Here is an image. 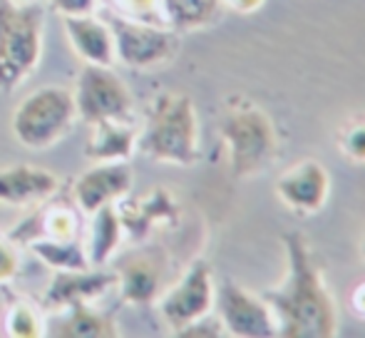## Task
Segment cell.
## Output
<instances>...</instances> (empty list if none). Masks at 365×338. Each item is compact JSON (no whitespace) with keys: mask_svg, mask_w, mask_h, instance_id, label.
<instances>
[{"mask_svg":"<svg viewBox=\"0 0 365 338\" xmlns=\"http://www.w3.org/2000/svg\"><path fill=\"white\" fill-rule=\"evenodd\" d=\"M286 249V276L281 286L261 291L284 338H333L338 331V314L326 286L321 266L306 237L289 232L281 237Z\"/></svg>","mask_w":365,"mask_h":338,"instance_id":"obj_1","label":"cell"},{"mask_svg":"<svg viewBox=\"0 0 365 338\" xmlns=\"http://www.w3.org/2000/svg\"><path fill=\"white\" fill-rule=\"evenodd\" d=\"M219 132L229 152V167L234 177L244 179L261 174L276 160L279 140H276L274 120L249 97L236 95L226 100Z\"/></svg>","mask_w":365,"mask_h":338,"instance_id":"obj_2","label":"cell"},{"mask_svg":"<svg viewBox=\"0 0 365 338\" xmlns=\"http://www.w3.org/2000/svg\"><path fill=\"white\" fill-rule=\"evenodd\" d=\"M142 155L157 162L189 167L199 160V127L194 102L187 95H159L147 110L142 135H137Z\"/></svg>","mask_w":365,"mask_h":338,"instance_id":"obj_3","label":"cell"},{"mask_svg":"<svg viewBox=\"0 0 365 338\" xmlns=\"http://www.w3.org/2000/svg\"><path fill=\"white\" fill-rule=\"evenodd\" d=\"M45 8L38 0H0V92L33 75L43 55Z\"/></svg>","mask_w":365,"mask_h":338,"instance_id":"obj_4","label":"cell"},{"mask_svg":"<svg viewBox=\"0 0 365 338\" xmlns=\"http://www.w3.org/2000/svg\"><path fill=\"white\" fill-rule=\"evenodd\" d=\"M75 117L73 92L55 85L40 87L15 107L13 135L30 150H48L73 130Z\"/></svg>","mask_w":365,"mask_h":338,"instance_id":"obj_5","label":"cell"},{"mask_svg":"<svg viewBox=\"0 0 365 338\" xmlns=\"http://www.w3.org/2000/svg\"><path fill=\"white\" fill-rule=\"evenodd\" d=\"M102 23L110 28L112 45H115V60L125 68L149 70L167 63L179 48V38L172 28H162L154 23L117 15L112 10L102 13Z\"/></svg>","mask_w":365,"mask_h":338,"instance_id":"obj_6","label":"cell"},{"mask_svg":"<svg viewBox=\"0 0 365 338\" xmlns=\"http://www.w3.org/2000/svg\"><path fill=\"white\" fill-rule=\"evenodd\" d=\"M77 117L85 125L97 122H130L132 95L127 85L105 65H85L73 92Z\"/></svg>","mask_w":365,"mask_h":338,"instance_id":"obj_7","label":"cell"},{"mask_svg":"<svg viewBox=\"0 0 365 338\" xmlns=\"http://www.w3.org/2000/svg\"><path fill=\"white\" fill-rule=\"evenodd\" d=\"M217 309L221 329L239 338H271L279 336L276 319L261 296H251L236 281L224 279L217 291Z\"/></svg>","mask_w":365,"mask_h":338,"instance_id":"obj_8","label":"cell"},{"mask_svg":"<svg viewBox=\"0 0 365 338\" xmlns=\"http://www.w3.org/2000/svg\"><path fill=\"white\" fill-rule=\"evenodd\" d=\"M214 304V281H212V266L204 259H197L187 269V274L182 276L177 286L167 291L162 296V311L164 321L177 331H182L184 326L194 324L202 316H207L212 311Z\"/></svg>","mask_w":365,"mask_h":338,"instance_id":"obj_9","label":"cell"},{"mask_svg":"<svg viewBox=\"0 0 365 338\" xmlns=\"http://www.w3.org/2000/svg\"><path fill=\"white\" fill-rule=\"evenodd\" d=\"M331 177L318 160H301L276 179L279 199L296 214H316L326 207Z\"/></svg>","mask_w":365,"mask_h":338,"instance_id":"obj_10","label":"cell"},{"mask_svg":"<svg viewBox=\"0 0 365 338\" xmlns=\"http://www.w3.org/2000/svg\"><path fill=\"white\" fill-rule=\"evenodd\" d=\"M132 187V169L125 162H100L95 169L80 174L73 187L77 207L85 214H95L100 207L125 197Z\"/></svg>","mask_w":365,"mask_h":338,"instance_id":"obj_11","label":"cell"},{"mask_svg":"<svg viewBox=\"0 0 365 338\" xmlns=\"http://www.w3.org/2000/svg\"><path fill=\"white\" fill-rule=\"evenodd\" d=\"M117 284L115 271L100 269H63L55 274L48 294H45V306L48 309H68L73 304H85L90 299L105 294L110 286Z\"/></svg>","mask_w":365,"mask_h":338,"instance_id":"obj_12","label":"cell"},{"mask_svg":"<svg viewBox=\"0 0 365 338\" xmlns=\"http://www.w3.org/2000/svg\"><path fill=\"white\" fill-rule=\"evenodd\" d=\"M58 192V177L48 169L18 165L0 169V202L3 204H35L48 202Z\"/></svg>","mask_w":365,"mask_h":338,"instance_id":"obj_13","label":"cell"},{"mask_svg":"<svg viewBox=\"0 0 365 338\" xmlns=\"http://www.w3.org/2000/svg\"><path fill=\"white\" fill-rule=\"evenodd\" d=\"M65 33L70 38V45L87 65H105L112 68L115 63V45L112 35L102 20L92 15H65Z\"/></svg>","mask_w":365,"mask_h":338,"instance_id":"obj_14","label":"cell"},{"mask_svg":"<svg viewBox=\"0 0 365 338\" xmlns=\"http://www.w3.org/2000/svg\"><path fill=\"white\" fill-rule=\"evenodd\" d=\"M85 155L95 162H127L135 152L137 132L130 122H97Z\"/></svg>","mask_w":365,"mask_h":338,"instance_id":"obj_15","label":"cell"},{"mask_svg":"<svg viewBox=\"0 0 365 338\" xmlns=\"http://www.w3.org/2000/svg\"><path fill=\"white\" fill-rule=\"evenodd\" d=\"M75 229V217L68 207H43L30 214L8 234L10 242L33 244L38 239H70Z\"/></svg>","mask_w":365,"mask_h":338,"instance_id":"obj_16","label":"cell"},{"mask_svg":"<svg viewBox=\"0 0 365 338\" xmlns=\"http://www.w3.org/2000/svg\"><path fill=\"white\" fill-rule=\"evenodd\" d=\"M122 239V222L120 214L112 204L100 207L92 214V234H90V247H87V261L92 269H100L110 261L115 249L120 247Z\"/></svg>","mask_w":365,"mask_h":338,"instance_id":"obj_17","label":"cell"},{"mask_svg":"<svg viewBox=\"0 0 365 338\" xmlns=\"http://www.w3.org/2000/svg\"><path fill=\"white\" fill-rule=\"evenodd\" d=\"M159 3H162L164 23L174 33L197 30L214 23L221 8V0H159Z\"/></svg>","mask_w":365,"mask_h":338,"instance_id":"obj_18","label":"cell"},{"mask_svg":"<svg viewBox=\"0 0 365 338\" xmlns=\"http://www.w3.org/2000/svg\"><path fill=\"white\" fill-rule=\"evenodd\" d=\"M50 334L65 338H112L117 331L107 316L95 314L85 304H73L68 306V316L58 324V331Z\"/></svg>","mask_w":365,"mask_h":338,"instance_id":"obj_19","label":"cell"},{"mask_svg":"<svg viewBox=\"0 0 365 338\" xmlns=\"http://www.w3.org/2000/svg\"><path fill=\"white\" fill-rule=\"evenodd\" d=\"M117 284L127 304H149L159 291V271L147 261H132L117 274Z\"/></svg>","mask_w":365,"mask_h":338,"instance_id":"obj_20","label":"cell"},{"mask_svg":"<svg viewBox=\"0 0 365 338\" xmlns=\"http://www.w3.org/2000/svg\"><path fill=\"white\" fill-rule=\"evenodd\" d=\"M177 217V204L169 199L167 192L157 189L152 192L145 202L140 204V209H127V212L120 214L122 229H130L132 234H147L149 224L152 222H164V219H174Z\"/></svg>","mask_w":365,"mask_h":338,"instance_id":"obj_21","label":"cell"},{"mask_svg":"<svg viewBox=\"0 0 365 338\" xmlns=\"http://www.w3.org/2000/svg\"><path fill=\"white\" fill-rule=\"evenodd\" d=\"M33 252L40 256L48 266L63 271V269H87L90 261L82 247L73 239H38L33 242Z\"/></svg>","mask_w":365,"mask_h":338,"instance_id":"obj_22","label":"cell"},{"mask_svg":"<svg viewBox=\"0 0 365 338\" xmlns=\"http://www.w3.org/2000/svg\"><path fill=\"white\" fill-rule=\"evenodd\" d=\"M336 142H338V150L343 152V157L363 165L365 162V115H356L343 122V125L338 127Z\"/></svg>","mask_w":365,"mask_h":338,"instance_id":"obj_23","label":"cell"},{"mask_svg":"<svg viewBox=\"0 0 365 338\" xmlns=\"http://www.w3.org/2000/svg\"><path fill=\"white\" fill-rule=\"evenodd\" d=\"M120 10L127 18L142 20V23H154L157 25L162 20V3L159 0H117Z\"/></svg>","mask_w":365,"mask_h":338,"instance_id":"obj_24","label":"cell"},{"mask_svg":"<svg viewBox=\"0 0 365 338\" xmlns=\"http://www.w3.org/2000/svg\"><path fill=\"white\" fill-rule=\"evenodd\" d=\"M40 326H38V319L35 314L28 309V306H15L8 316V331L10 336H23V338H30V336H38L40 334Z\"/></svg>","mask_w":365,"mask_h":338,"instance_id":"obj_25","label":"cell"},{"mask_svg":"<svg viewBox=\"0 0 365 338\" xmlns=\"http://www.w3.org/2000/svg\"><path fill=\"white\" fill-rule=\"evenodd\" d=\"M53 5L63 15H92L97 10V0H53Z\"/></svg>","mask_w":365,"mask_h":338,"instance_id":"obj_26","label":"cell"},{"mask_svg":"<svg viewBox=\"0 0 365 338\" xmlns=\"http://www.w3.org/2000/svg\"><path fill=\"white\" fill-rule=\"evenodd\" d=\"M15 271H18V256H15L13 249L0 239V284L13 279Z\"/></svg>","mask_w":365,"mask_h":338,"instance_id":"obj_27","label":"cell"},{"mask_svg":"<svg viewBox=\"0 0 365 338\" xmlns=\"http://www.w3.org/2000/svg\"><path fill=\"white\" fill-rule=\"evenodd\" d=\"M351 306H353V311H356V314L361 316V319H365V281H363V284H358L356 289H353Z\"/></svg>","mask_w":365,"mask_h":338,"instance_id":"obj_28","label":"cell"},{"mask_svg":"<svg viewBox=\"0 0 365 338\" xmlns=\"http://www.w3.org/2000/svg\"><path fill=\"white\" fill-rule=\"evenodd\" d=\"M234 10L239 13H251V10H259L264 5V0H226Z\"/></svg>","mask_w":365,"mask_h":338,"instance_id":"obj_29","label":"cell"},{"mask_svg":"<svg viewBox=\"0 0 365 338\" xmlns=\"http://www.w3.org/2000/svg\"><path fill=\"white\" fill-rule=\"evenodd\" d=\"M361 254H363V259H365V239H363V244H361Z\"/></svg>","mask_w":365,"mask_h":338,"instance_id":"obj_30","label":"cell"},{"mask_svg":"<svg viewBox=\"0 0 365 338\" xmlns=\"http://www.w3.org/2000/svg\"><path fill=\"white\" fill-rule=\"evenodd\" d=\"M23 3H28V0H23Z\"/></svg>","mask_w":365,"mask_h":338,"instance_id":"obj_31","label":"cell"}]
</instances>
